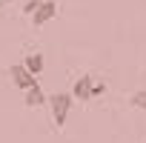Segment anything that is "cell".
<instances>
[{"mask_svg": "<svg viewBox=\"0 0 146 143\" xmlns=\"http://www.w3.org/2000/svg\"><path fill=\"white\" fill-rule=\"evenodd\" d=\"M132 106H137V109H143V112H146V89H140V92H135V95H132Z\"/></svg>", "mask_w": 146, "mask_h": 143, "instance_id": "cell-7", "label": "cell"}, {"mask_svg": "<svg viewBox=\"0 0 146 143\" xmlns=\"http://www.w3.org/2000/svg\"><path fill=\"white\" fill-rule=\"evenodd\" d=\"M92 83H95V77L80 75V77L75 80V86H72V97H75V100H80V103L92 100Z\"/></svg>", "mask_w": 146, "mask_h": 143, "instance_id": "cell-3", "label": "cell"}, {"mask_svg": "<svg viewBox=\"0 0 146 143\" xmlns=\"http://www.w3.org/2000/svg\"><path fill=\"white\" fill-rule=\"evenodd\" d=\"M43 103H46V95H43L40 83H37V86H32V89H26V106L37 109V106H43Z\"/></svg>", "mask_w": 146, "mask_h": 143, "instance_id": "cell-5", "label": "cell"}, {"mask_svg": "<svg viewBox=\"0 0 146 143\" xmlns=\"http://www.w3.org/2000/svg\"><path fill=\"white\" fill-rule=\"evenodd\" d=\"M72 92H57V95H52L49 97V106H52V120H54V126L60 129V126H66V120H69V112H72Z\"/></svg>", "mask_w": 146, "mask_h": 143, "instance_id": "cell-1", "label": "cell"}, {"mask_svg": "<svg viewBox=\"0 0 146 143\" xmlns=\"http://www.w3.org/2000/svg\"><path fill=\"white\" fill-rule=\"evenodd\" d=\"M52 17H57V3H54V0H43V6L32 15V23H35V26H43V23H49Z\"/></svg>", "mask_w": 146, "mask_h": 143, "instance_id": "cell-4", "label": "cell"}, {"mask_svg": "<svg viewBox=\"0 0 146 143\" xmlns=\"http://www.w3.org/2000/svg\"><path fill=\"white\" fill-rule=\"evenodd\" d=\"M9 77H12V83L17 86V89H32V86H37V75H32V72L23 66V63H15L12 69H9Z\"/></svg>", "mask_w": 146, "mask_h": 143, "instance_id": "cell-2", "label": "cell"}, {"mask_svg": "<svg viewBox=\"0 0 146 143\" xmlns=\"http://www.w3.org/2000/svg\"><path fill=\"white\" fill-rule=\"evenodd\" d=\"M40 6H43V0H26V3H23V15H29V17H32Z\"/></svg>", "mask_w": 146, "mask_h": 143, "instance_id": "cell-8", "label": "cell"}, {"mask_svg": "<svg viewBox=\"0 0 146 143\" xmlns=\"http://www.w3.org/2000/svg\"><path fill=\"white\" fill-rule=\"evenodd\" d=\"M0 6H3V0H0Z\"/></svg>", "mask_w": 146, "mask_h": 143, "instance_id": "cell-10", "label": "cell"}, {"mask_svg": "<svg viewBox=\"0 0 146 143\" xmlns=\"http://www.w3.org/2000/svg\"><path fill=\"white\" fill-rule=\"evenodd\" d=\"M23 66L32 72V75H40V72H43V54H37V52L35 54H26L23 57Z\"/></svg>", "mask_w": 146, "mask_h": 143, "instance_id": "cell-6", "label": "cell"}, {"mask_svg": "<svg viewBox=\"0 0 146 143\" xmlns=\"http://www.w3.org/2000/svg\"><path fill=\"white\" fill-rule=\"evenodd\" d=\"M100 95H106V83L103 80H95L92 83V97H100Z\"/></svg>", "mask_w": 146, "mask_h": 143, "instance_id": "cell-9", "label": "cell"}]
</instances>
